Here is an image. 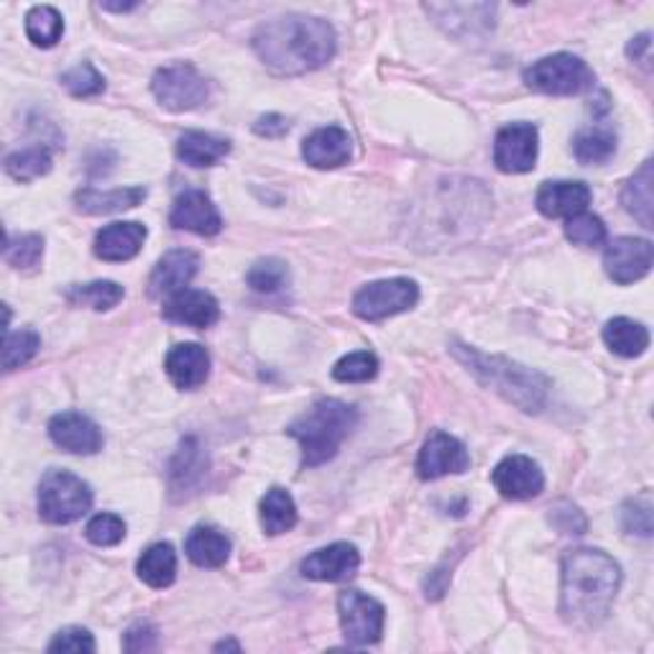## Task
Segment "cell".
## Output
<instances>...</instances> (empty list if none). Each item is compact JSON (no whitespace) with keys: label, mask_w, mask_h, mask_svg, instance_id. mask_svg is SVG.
I'll return each instance as SVG.
<instances>
[{"label":"cell","mask_w":654,"mask_h":654,"mask_svg":"<svg viewBox=\"0 0 654 654\" xmlns=\"http://www.w3.org/2000/svg\"><path fill=\"white\" fill-rule=\"evenodd\" d=\"M561 614L575 630H596L608 618L622 588V567L601 549L578 547L565 553L561 573Z\"/></svg>","instance_id":"cell-1"},{"label":"cell","mask_w":654,"mask_h":654,"mask_svg":"<svg viewBox=\"0 0 654 654\" xmlns=\"http://www.w3.org/2000/svg\"><path fill=\"white\" fill-rule=\"evenodd\" d=\"M622 527L636 537H652V502L650 496L626 502L622 509Z\"/></svg>","instance_id":"cell-43"},{"label":"cell","mask_w":654,"mask_h":654,"mask_svg":"<svg viewBox=\"0 0 654 654\" xmlns=\"http://www.w3.org/2000/svg\"><path fill=\"white\" fill-rule=\"evenodd\" d=\"M652 159H647L640 167V171L626 179V185L622 189V205L624 210L634 215L636 220L642 222L644 228H654V218H652V208H654V197H652Z\"/></svg>","instance_id":"cell-27"},{"label":"cell","mask_w":654,"mask_h":654,"mask_svg":"<svg viewBox=\"0 0 654 654\" xmlns=\"http://www.w3.org/2000/svg\"><path fill=\"white\" fill-rule=\"evenodd\" d=\"M222 650H236V652H240V644H236V642H220L218 647H215V652H222Z\"/></svg>","instance_id":"cell-50"},{"label":"cell","mask_w":654,"mask_h":654,"mask_svg":"<svg viewBox=\"0 0 654 654\" xmlns=\"http://www.w3.org/2000/svg\"><path fill=\"white\" fill-rule=\"evenodd\" d=\"M429 16H435V21L445 26L447 31L455 37H468V33H486L494 29L496 19V6L488 3H429L425 6Z\"/></svg>","instance_id":"cell-18"},{"label":"cell","mask_w":654,"mask_h":654,"mask_svg":"<svg viewBox=\"0 0 654 654\" xmlns=\"http://www.w3.org/2000/svg\"><path fill=\"white\" fill-rule=\"evenodd\" d=\"M591 187L585 182H545L537 192V210L545 218H573L591 205Z\"/></svg>","instance_id":"cell-23"},{"label":"cell","mask_w":654,"mask_h":654,"mask_svg":"<svg viewBox=\"0 0 654 654\" xmlns=\"http://www.w3.org/2000/svg\"><path fill=\"white\" fill-rule=\"evenodd\" d=\"M338 614L343 636L353 647H368L382 640L386 611L368 593L343 591L338 596Z\"/></svg>","instance_id":"cell-9"},{"label":"cell","mask_w":654,"mask_h":654,"mask_svg":"<svg viewBox=\"0 0 654 654\" xmlns=\"http://www.w3.org/2000/svg\"><path fill=\"white\" fill-rule=\"evenodd\" d=\"M297 524V504L287 488L274 486L261 498V527L266 535L277 537L284 532L295 529Z\"/></svg>","instance_id":"cell-30"},{"label":"cell","mask_w":654,"mask_h":654,"mask_svg":"<svg viewBox=\"0 0 654 654\" xmlns=\"http://www.w3.org/2000/svg\"><path fill=\"white\" fill-rule=\"evenodd\" d=\"M254 131L258 136H266V139H279V136H284L289 131V120L279 116V113H269V116H261L256 120Z\"/></svg>","instance_id":"cell-47"},{"label":"cell","mask_w":654,"mask_h":654,"mask_svg":"<svg viewBox=\"0 0 654 654\" xmlns=\"http://www.w3.org/2000/svg\"><path fill=\"white\" fill-rule=\"evenodd\" d=\"M146 187H123V189H80L75 197L77 210L85 215H113V212H123L131 210L136 205H141L146 200Z\"/></svg>","instance_id":"cell-24"},{"label":"cell","mask_w":654,"mask_h":654,"mask_svg":"<svg viewBox=\"0 0 654 654\" xmlns=\"http://www.w3.org/2000/svg\"><path fill=\"white\" fill-rule=\"evenodd\" d=\"M159 647V634L151 624H133L123 636V650L126 652H151Z\"/></svg>","instance_id":"cell-46"},{"label":"cell","mask_w":654,"mask_h":654,"mask_svg":"<svg viewBox=\"0 0 654 654\" xmlns=\"http://www.w3.org/2000/svg\"><path fill=\"white\" fill-rule=\"evenodd\" d=\"M51 443L72 455H95L102 450V433L90 417L80 412H62L49 422Z\"/></svg>","instance_id":"cell-14"},{"label":"cell","mask_w":654,"mask_h":654,"mask_svg":"<svg viewBox=\"0 0 654 654\" xmlns=\"http://www.w3.org/2000/svg\"><path fill=\"white\" fill-rule=\"evenodd\" d=\"M65 33V21L62 13L51 6H33L29 13H26V37L31 39L33 47L51 49L62 41Z\"/></svg>","instance_id":"cell-33"},{"label":"cell","mask_w":654,"mask_h":654,"mask_svg":"<svg viewBox=\"0 0 654 654\" xmlns=\"http://www.w3.org/2000/svg\"><path fill=\"white\" fill-rule=\"evenodd\" d=\"M164 320L189 325V327H210L220 320V305L218 299L202 289H182L177 295L164 299L161 307Z\"/></svg>","instance_id":"cell-17"},{"label":"cell","mask_w":654,"mask_h":654,"mask_svg":"<svg viewBox=\"0 0 654 654\" xmlns=\"http://www.w3.org/2000/svg\"><path fill=\"white\" fill-rule=\"evenodd\" d=\"M59 82L65 85V90L72 95V98H95L106 90V77H102L90 62L75 65L72 70H67Z\"/></svg>","instance_id":"cell-40"},{"label":"cell","mask_w":654,"mask_h":654,"mask_svg":"<svg viewBox=\"0 0 654 654\" xmlns=\"http://www.w3.org/2000/svg\"><path fill=\"white\" fill-rule=\"evenodd\" d=\"M205 466H202V455L197 453V447L192 440H187L182 447H179L175 463H171V488L175 490H189L197 480L202 478Z\"/></svg>","instance_id":"cell-37"},{"label":"cell","mask_w":654,"mask_h":654,"mask_svg":"<svg viewBox=\"0 0 654 654\" xmlns=\"http://www.w3.org/2000/svg\"><path fill=\"white\" fill-rule=\"evenodd\" d=\"M146 236L149 230L141 222H113L95 236V256L110 264L131 261L133 256H139Z\"/></svg>","instance_id":"cell-22"},{"label":"cell","mask_w":654,"mask_h":654,"mask_svg":"<svg viewBox=\"0 0 654 654\" xmlns=\"http://www.w3.org/2000/svg\"><path fill=\"white\" fill-rule=\"evenodd\" d=\"M164 368H167L171 384H175L177 389L192 392L197 386L208 382L210 356L208 350L197 346V343H182V346H175L167 353Z\"/></svg>","instance_id":"cell-21"},{"label":"cell","mask_w":654,"mask_h":654,"mask_svg":"<svg viewBox=\"0 0 654 654\" xmlns=\"http://www.w3.org/2000/svg\"><path fill=\"white\" fill-rule=\"evenodd\" d=\"M197 266H200V258H197L192 251H169L167 256L159 258V264L153 266L151 279H149V295L153 299H167L177 291L187 289V284L195 279Z\"/></svg>","instance_id":"cell-20"},{"label":"cell","mask_w":654,"mask_h":654,"mask_svg":"<svg viewBox=\"0 0 654 654\" xmlns=\"http://www.w3.org/2000/svg\"><path fill=\"white\" fill-rule=\"evenodd\" d=\"M565 236H567V240H573L575 246L593 248V246L606 244V226L598 215L578 212V215H573V218H567Z\"/></svg>","instance_id":"cell-41"},{"label":"cell","mask_w":654,"mask_h":654,"mask_svg":"<svg viewBox=\"0 0 654 654\" xmlns=\"http://www.w3.org/2000/svg\"><path fill=\"white\" fill-rule=\"evenodd\" d=\"M41 348V338L33 330H19V333H6L3 343V368L6 371H16L29 364Z\"/></svg>","instance_id":"cell-39"},{"label":"cell","mask_w":654,"mask_h":654,"mask_svg":"<svg viewBox=\"0 0 654 654\" xmlns=\"http://www.w3.org/2000/svg\"><path fill=\"white\" fill-rule=\"evenodd\" d=\"M95 650V640L88 630L82 626H67V630L59 632L54 640L49 642V652H88L92 654Z\"/></svg>","instance_id":"cell-44"},{"label":"cell","mask_w":654,"mask_h":654,"mask_svg":"<svg viewBox=\"0 0 654 654\" xmlns=\"http://www.w3.org/2000/svg\"><path fill=\"white\" fill-rule=\"evenodd\" d=\"M254 49L277 75H305L330 62L338 49V37L325 19L291 13L258 26Z\"/></svg>","instance_id":"cell-2"},{"label":"cell","mask_w":654,"mask_h":654,"mask_svg":"<svg viewBox=\"0 0 654 654\" xmlns=\"http://www.w3.org/2000/svg\"><path fill=\"white\" fill-rule=\"evenodd\" d=\"M606 346L622 358H636L650 348V330L630 317H614L604 327Z\"/></svg>","instance_id":"cell-29"},{"label":"cell","mask_w":654,"mask_h":654,"mask_svg":"<svg viewBox=\"0 0 654 654\" xmlns=\"http://www.w3.org/2000/svg\"><path fill=\"white\" fill-rule=\"evenodd\" d=\"M549 519H553V524L563 532V535H583L585 527H588V522H585V516H583V512L578 509V506H573L567 502L555 504V509H553V514H549Z\"/></svg>","instance_id":"cell-45"},{"label":"cell","mask_w":654,"mask_h":654,"mask_svg":"<svg viewBox=\"0 0 654 654\" xmlns=\"http://www.w3.org/2000/svg\"><path fill=\"white\" fill-rule=\"evenodd\" d=\"M41 256H44V238L37 234H26L19 238H8L3 248L6 264H11L13 269L31 271L41 264Z\"/></svg>","instance_id":"cell-36"},{"label":"cell","mask_w":654,"mask_h":654,"mask_svg":"<svg viewBox=\"0 0 654 654\" xmlns=\"http://www.w3.org/2000/svg\"><path fill=\"white\" fill-rule=\"evenodd\" d=\"M230 153V143L226 139H218L212 133L202 131H187L179 136L177 141V157L185 161L187 167L202 169V167H215V164L222 161Z\"/></svg>","instance_id":"cell-26"},{"label":"cell","mask_w":654,"mask_h":654,"mask_svg":"<svg viewBox=\"0 0 654 654\" xmlns=\"http://www.w3.org/2000/svg\"><path fill=\"white\" fill-rule=\"evenodd\" d=\"M171 228L189 230L197 236H218L222 230V218L212 200L200 189H189V192L179 195L175 208L169 215Z\"/></svg>","instance_id":"cell-16"},{"label":"cell","mask_w":654,"mask_h":654,"mask_svg":"<svg viewBox=\"0 0 654 654\" xmlns=\"http://www.w3.org/2000/svg\"><path fill=\"white\" fill-rule=\"evenodd\" d=\"M6 171L16 179V182H33V179L44 177L51 171V151L44 143L16 151L6 159Z\"/></svg>","instance_id":"cell-34"},{"label":"cell","mask_w":654,"mask_h":654,"mask_svg":"<svg viewBox=\"0 0 654 654\" xmlns=\"http://www.w3.org/2000/svg\"><path fill=\"white\" fill-rule=\"evenodd\" d=\"M654 248L647 238L624 236L611 240L604 251V269L616 284H634L652 271Z\"/></svg>","instance_id":"cell-12"},{"label":"cell","mask_w":654,"mask_h":654,"mask_svg":"<svg viewBox=\"0 0 654 654\" xmlns=\"http://www.w3.org/2000/svg\"><path fill=\"white\" fill-rule=\"evenodd\" d=\"M102 11H113V13H126V11H133L136 3H126V6H110V3H100Z\"/></svg>","instance_id":"cell-49"},{"label":"cell","mask_w":654,"mask_h":654,"mask_svg":"<svg viewBox=\"0 0 654 654\" xmlns=\"http://www.w3.org/2000/svg\"><path fill=\"white\" fill-rule=\"evenodd\" d=\"M303 157L315 169H338L353 157V143L346 128L325 126L309 133L303 143Z\"/></svg>","instance_id":"cell-19"},{"label":"cell","mask_w":654,"mask_h":654,"mask_svg":"<svg viewBox=\"0 0 654 654\" xmlns=\"http://www.w3.org/2000/svg\"><path fill=\"white\" fill-rule=\"evenodd\" d=\"M539 153V133L532 123H512L496 133L494 164L504 175L532 171Z\"/></svg>","instance_id":"cell-10"},{"label":"cell","mask_w":654,"mask_h":654,"mask_svg":"<svg viewBox=\"0 0 654 654\" xmlns=\"http://www.w3.org/2000/svg\"><path fill=\"white\" fill-rule=\"evenodd\" d=\"M92 506V490L70 470H49L39 484V516L49 524H72Z\"/></svg>","instance_id":"cell-6"},{"label":"cell","mask_w":654,"mask_h":654,"mask_svg":"<svg viewBox=\"0 0 654 654\" xmlns=\"http://www.w3.org/2000/svg\"><path fill=\"white\" fill-rule=\"evenodd\" d=\"M376 374H378V358L368 350L348 353V356L340 358L333 368V378L335 382H343V384L371 382Z\"/></svg>","instance_id":"cell-38"},{"label":"cell","mask_w":654,"mask_h":654,"mask_svg":"<svg viewBox=\"0 0 654 654\" xmlns=\"http://www.w3.org/2000/svg\"><path fill=\"white\" fill-rule=\"evenodd\" d=\"M356 425V407L338 399H320L291 422L287 433L303 447V466L317 468L338 455Z\"/></svg>","instance_id":"cell-4"},{"label":"cell","mask_w":654,"mask_h":654,"mask_svg":"<svg viewBox=\"0 0 654 654\" xmlns=\"http://www.w3.org/2000/svg\"><path fill=\"white\" fill-rule=\"evenodd\" d=\"M246 281L254 291L274 295V291H279L289 284V269L281 258L269 256V258H261V261H256L251 269H248Z\"/></svg>","instance_id":"cell-35"},{"label":"cell","mask_w":654,"mask_h":654,"mask_svg":"<svg viewBox=\"0 0 654 654\" xmlns=\"http://www.w3.org/2000/svg\"><path fill=\"white\" fill-rule=\"evenodd\" d=\"M524 85L542 95L571 98V95H583L593 90V85H596V72H593L588 62H583L581 57L561 51V54L545 57L527 67V70H524Z\"/></svg>","instance_id":"cell-5"},{"label":"cell","mask_w":654,"mask_h":654,"mask_svg":"<svg viewBox=\"0 0 654 654\" xmlns=\"http://www.w3.org/2000/svg\"><path fill=\"white\" fill-rule=\"evenodd\" d=\"M151 92L161 108L171 113H187L210 100V82L192 65H169L153 75Z\"/></svg>","instance_id":"cell-7"},{"label":"cell","mask_w":654,"mask_h":654,"mask_svg":"<svg viewBox=\"0 0 654 654\" xmlns=\"http://www.w3.org/2000/svg\"><path fill=\"white\" fill-rule=\"evenodd\" d=\"M494 486L504 498L512 502H527L545 488V473L527 455H509L494 468Z\"/></svg>","instance_id":"cell-13"},{"label":"cell","mask_w":654,"mask_h":654,"mask_svg":"<svg viewBox=\"0 0 654 654\" xmlns=\"http://www.w3.org/2000/svg\"><path fill=\"white\" fill-rule=\"evenodd\" d=\"M419 287L412 279H384L360 287L353 297V313L366 323H382L417 305Z\"/></svg>","instance_id":"cell-8"},{"label":"cell","mask_w":654,"mask_h":654,"mask_svg":"<svg viewBox=\"0 0 654 654\" xmlns=\"http://www.w3.org/2000/svg\"><path fill=\"white\" fill-rule=\"evenodd\" d=\"M67 303L75 307H88L95 313H106L113 309L120 299L126 297V291L116 281H90V284H72L65 291Z\"/></svg>","instance_id":"cell-32"},{"label":"cell","mask_w":654,"mask_h":654,"mask_svg":"<svg viewBox=\"0 0 654 654\" xmlns=\"http://www.w3.org/2000/svg\"><path fill=\"white\" fill-rule=\"evenodd\" d=\"M450 353L470 376H476L486 389L496 392L514 407L527 412V415H537L545 409L549 389H553L545 374L516 364L512 358L488 356V353H480L460 340H450Z\"/></svg>","instance_id":"cell-3"},{"label":"cell","mask_w":654,"mask_h":654,"mask_svg":"<svg viewBox=\"0 0 654 654\" xmlns=\"http://www.w3.org/2000/svg\"><path fill=\"white\" fill-rule=\"evenodd\" d=\"M470 468V455L458 437L447 433H433L422 445L417 458V476L422 480H437L445 476H460Z\"/></svg>","instance_id":"cell-11"},{"label":"cell","mask_w":654,"mask_h":654,"mask_svg":"<svg viewBox=\"0 0 654 654\" xmlns=\"http://www.w3.org/2000/svg\"><path fill=\"white\" fill-rule=\"evenodd\" d=\"M85 537L98 547H116L126 537V522L116 514H98L85 527Z\"/></svg>","instance_id":"cell-42"},{"label":"cell","mask_w":654,"mask_h":654,"mask_svg":"<svg viewBox=\"0 0 654 654\" xmlns=\"http://www.w3.org/2000/svg\"><path fill=\"white\" fill-rule=\"evenodd\" d=\"M136 573L139 578L149 585V588H169L177 578V553L169 542H159V545H151L146 553L139 557V565H136Z\"/></svg>","instance_id":"cell-28"},{"label":"cell","mask_w":654,"mask_h":654,"mask_svg":"<svg viewBox=\"0 0 654 654\" xmlns=\"http://www.w3.org/2000/svg\"><path fill=\"white\" fill-rule=\"evenodd\" d=\"M573 153L581 164H606L616 153V133L608 126H591L573 139Z\"/></svg>","instance_id":"cell-31"},{"label":"cell","mask_w":654,"mask_h":654,"mask_svg":"<svg viewBox=\"0 0 654 654\" xmlns=\"http://www.w3.org/2000/svg\"><path fill=\"white\" fill-rule=\"evenodd\" d=\"M360 567V553L348 542H335L317 549L303 563V575L309 581L320 583H343L350 581Z\"/></svg>","instance_id":"cell-15"},{"label":"cell","mask_w":654,"mask_h":654,"mask_svg":"<svg viewBox=\"0 0 654 654\" xmlns=\"http://www.w3.org/2000/svg\"><path fill=\"white\" fill-rule=\"evenodd\" d=\"M230 539L215 527H195L185 539V553L197 567H220L230 557Z\"/></svg>","instance_id":"cell-25"},{"label":"cell","mask_w":654,"mask_h":654,"mask_svg":"<svg viewBox=\"0 0 654 654\" xmlns=\"http://www.w3.org/2000/svg\"><path fill=\"white\" fill-rule=\"evenodd\" d=\"M650 49H652V41H650V33H642V37H636L630 49H626V54H630L634 62H640L644 67H650Z\"/></svg>","instance_id":"cell-48"}]
</instances>
